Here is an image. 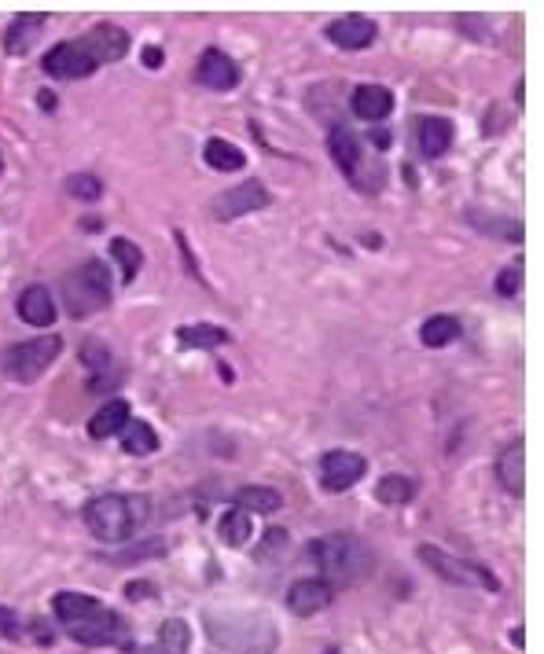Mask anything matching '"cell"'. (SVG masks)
Returning a JSON list of instances; mask_svg holds the SVG:
<instances>
[{
	"instance_id": "obj_19",
	"label": "cell",
	"mask_w": 544,
	"mask_h": 654,
	"mask_svg": "<svg viewBox=\"0 0 544 654\" xmlns=\"http://www.w3.org/2000/svg\"><path fill=\"white\" fill-rule=\"evenodd\" d=\"M19 316H23L30 327H52L56 324V302H52V294H48V287H41V283H34V287H26L23 294H19Z\"/></svg>"
},
{
	"instance_id": "obj_13",
	"label": "cell",
	"mask_w": 544,
	"mask_h": 654,
	"mask_svg": "<svg viewBox=\"0 0 544 654\" xmlns=\"http://www.w3.org/2000/svg\"><path fill=\"white\" fill-rule=\"evenodd\" d=\"M195 78H199V85H206V89L232 92L239 85V67L225 56V52H221V48H206L203 56H199Z\"/></svg>"
},
{
	"instance_id": "obj_15",
	"label": "cell",
	"mask_w": 544,
	"mask_h": 654,
	"mask_svg": "<svg viewBox=\"0 0 544 654\" xmlns=\"http://www.w3.org/2000/svg\"><path fill=\"white\" fill-rule=\"evenodd\" d=\"M497 478H500V485L508 489L511 497H522V493H526V441H522V438H515L508 449L500 452Z\"/></svg>"
},
{
	"instance_id": "obj_8",
	"label": "cell",
	"mask_w": 544,
	"mask_h": 654,
	"mask_svg": "<svg viewBox=\"0 0 544 654\" xmlns=\"http://www.w3.org/2000/svg\"><path fill=\"white\" fill-rule=\"evenodd\" d=\"M272 203L269 188L261 181H247V184H236V188H228L214 199V221H236V217H247L254 210H265Z\"/></svg>"
},
{
	"instance_id": "obj_12",
	"label": "cell",
	"mask_w": 544,
	"mask_h": 654,
	"mask_svg": "<svg viewBox=\"0 0 544 654\" xmlns=\"http://www.w3.org/2000/svg\"><path fill=\"white\" fill-rule=\"evenodd\" d=\"M331 599H335V592H331V585L324 577H302V581H295V585L287 588V607L298 618H313L320 610H328Z\"/></svg>"
},
{
	"instance_id": "obj_35",
	"label": "cell",
	"mask_w": 544,
	"mask_h": 654,
	"mask_svg": "<svg viewBox=\"0 0 544 654\" xmlns=\"http://www.w3.org/2000/svg\"><path fill=\"white\" fill-rule=\"evenodd\" d=\"M37 100H41V107H45V111H52V107H56V96H52V92H41Z\"/></svg>"
},
{
	"instance_id": "obj_34",
	"label": "cell",
	"mask_w": 544,
	"mask_h": 654,
	"mask_svg": "<svg viewBox=\"0 0 544 654\" xmlns=\"http://www.w3.org/2000/svg\"><path fill=\"white\" fill-rule=\"evenodd\" d=\"M140 59H144V67H162V59L166 56H162V48H144V56Z\"/></svg>"
},
{
	"instance_id": "obj_22",
	"label": "cell",
	"mask_w": 544,
	"mask_h": 654,
	"mask_svg": "<svg viewBox=\"0 0 544 654\" xmlns=\"http://www.w3.org/2000/svg\"><path fill=\"white\" fill-rule=\"evenodd\" d=\"M203 158H206V166H210V170H221V173H236V170L247 166V155H243L232 140H221V136L206 140Z\"/></svg>"
},
{
	"instance_id": "obj_2",
	"label": "cell",
	"mask_w": 544,
	"mask_h": 654,
	"mask_svg": "<svg viewBox=\"0 0 544 654\" xmlns=\"http://www.w3.org/2000/svg\"><path fill=\"white\" fill-rule=\"evenodd\" d=\"M313 555V563L324 570L328 577V585H353V581H361L368 577V570L375 566V555L372 548L361 541V537H353V533H324L313 541L309 548Z\"/></svg>"
},
{
	"instance_id": "obj_6",
	"label": "cell",
	"mask_w": 544,
	"mask_h": 654,
	"mask_svg": "<svg viewBox=\"0 0 544 654\" xmlns=\"http://www.w3.org/2000/svg\"><path fill=\"white\" fill-rule=\"evenodd\" d=\"M59 350H63L59 335H37L30 342H19V346L4 353V375L15 379V383H37L56 364Z\"/></svg>"
},
{
	"instance_id": "obj_36",
	"label": "cell",
	"mask_w": 544,
	"mask_h": 654,
	"mask_svg": "<svg viewBox=\"0 0 544 654\" xmlns=\"http://www.w3.org/2000/svg\"><path fill=\"white\" fill-rule=\"evenodd\" d=\"M0 173H4V158H0Z\"/></svg>"
},
{
	"instance_id": "obj_4",
	"label": "cell",
	"mask_w": 544,
	"mask_h": 654,
	"mask_svg": "<svg viewBox=\"0 0 544 654\" xmlns=\"http://www.w3.org/2000/svg\"><path fill=\"white\" fill-rule=\"evenodd\" d=\"M206 625H210L214 643L236 654H272L276 643H280V636H276L265 614H217V618L210 614Z\"/></svg>"
},
{
	"instance_id": "obj_16",
	"label": "cell",
	"mask_w": 544,
	"mask_h": 654,
	"mask_svg": "<svg viewBox=\"0 0 544 654\" xmlns=\"http://www.w3.org/2000/svg\"><path fill=\"white\" fill-rule=\"evenodd\" d=\"M48 23L45 12H19L8 26V34H4V52L8 56H26L30 48H34L37 34H41V26Z\"/></svg>"
},
{
	"instance_id": "obj_5",
	"label": "cell",
	"mask_w": 544,
	"mask_h": 654,
	"mask_svg": "<svg viewBox=\"0 0 544 654\" xmlns=\"http://www.w3.org/2000/svg\"><path fill=\"white\" fill-rule=\"evenodd\" d=\"M63 298H67V313L74 320L92 316L111 305V276L103 261H85L81 269H74L63 280Z\"/></svg>"
},
{
	"instance_id": "obj_28",
	"label": "cell",
	"mask_w": 544,
	"mask_h": 654,
	"mask_svg": "<svg viewBox=\"0 0 544 654\" xmlns=\"http://www.w3.org/2000/svg\"><path fill=\"white\" fill-rule=\"evenodd\" d=\"M217 533H221V541H228V544H247L250 541V533H254V526H250V515L243 508H232V511H225L221 515V522H217Z\"/></svg>"
},
{
	"instance_id": "obj_11",
	"label": "cell",
	"mask_w": 544,
	"mask_h": 654,
	"mask_svg": "<svg viewBox=\"0 0 544 654\" xmlns=\"http://www.w3.org/2000/svg\"><path fill=\"white\" fill-rule=\"evenodd\" d=\"M78 41L85 45V52L92 56L96 67H100V63H118V59H125V52H129V34L114 23L92 26L89 34L78 37Z\"/></svg>"
},
{
	"instance_id": "obj_3",
	"label": "cell",
	"mask_w": 544,
	"mask_h": 654,
	"mask_svg": "<svg viewBox=\"0 0 544 654\" xmlns=\"http://www.w3.org/2000/svg\"><path fill=\"white\" fill-rule=\"evenodd\" d=\"M148 519V500L144 497H125V493H107L96 497L85 508V526L96 541L125 544Z\"/></svg>"
},
{
	"instance_id": "obj_7",
	"label": "cell",
	"mask_w": 544,
	"mask_h": 654,
	"mask_svg": "<svg viewBox=\"0 0 544 654\" xmlns=\"http://www.w3.org/2000/svg\"><path fill=\"white\" fill-rule=\"evenodd\" d=\"M416 555H420L423 563L431 566L442 581H453V585H464V588H482V592H497L500 588V581L489 574L486 566L471 563V559H460V555L445 552L438 544H420Z\"/></svg>"
},
{
	"instance_id": "obj_1",
	"label": "cell",
	"mask_w": 544,
	"mask_h": 654,
	"mask_svg": "<svg viewBox=\"0 0 544 654\" xmlns=\"http://www.w3.org/2000/svg\"><path fill=\"white\" fill-rule=\"evenodd\" d=\"M56 618L67 625V632L85 647H114L125 640V621L111 607H103L100 599L85 596V592H59L52 599Z\"/></svg>"
},
{
	"instance_id": "obj_9",
	"label": "cell",
	"mask_w": 544,
	"mask_h": 654,
	"mask_svg": "<svg viewBox=\"0 0 544 654\" xmlns=\"http://www.w3.org/2000/svg\"><path fill=\"white\" fill-rule=\"evenodd\" d=\"M364 471H368V460L350 449L324 452V460H320V478H324V489H331V493L353 489L364 478Z\"/></svg>"
},
{
	"instance_id": "obj_23",
	"label": "cell",
	"mask_w": 544,
	"mask_h": 654,
	"mask_svg": "<svg viewBox=\"0 0 544 654\" xmlns=\"http://www.w3.org/2000/svg\"><path fill=\"white\" fill-rule=\"evenodd\" d=\"M129 419H133V416H129V405L114 397V401H107V405H103L100 412L89 419V434H92V438H111V434H122V427L129 423Z\"/></svg>"
},
{
	"instance_id": "obj_18",
	"label": "cell",
	"mask_w": 544,
	"mask_h": 654,
	"mask_svg": "<svg viewBox=\"0 0 544 654\" xmlns=\"http://www.w3.org/2000/svg\"><path fill=\"white\" fill-rule=\"evenodd\" d=\"M328 151L331 158H335V166H339L346 177H350L353 184H357V177H361V144H357V136L346 129V125H335L328 136Z\"/></svg>"
},
{
	"instance_id": "obj_14",
	"label": "cell",
	"mask_w": 544,
	"mask_h": 654,
	"mask_svg": "<svg viewBox=\"0 0 544 654\" xmlns=\"http://www.w3.org/2000/svg\"><path fill=\"white\" fill-rule=\"evenodd\" d=\"M328 41L335 48H346V52H361V48H368L375 41V23L372 19H364V15H342V19H335V23H328Z\"/></svg>"
},
{
	"instance_id": "obj_33",
	"label": "cell",
	"mask_w": 544,
	"mask_h": 654,
	"mask_svg": "<svg viewBox=\"0 0 544 654\" xmlns=\"http://www.w3.org/2000/svg\"><path fill=\"white\" fill-rule=\"evenodd\" d=\"M522 287V261H515L511 269H504L500 272V280H497V294H504V298H511V294L519 291Z\"/></svg>"
},
{
	"instance_id": "obj_26",
	"label": "cell",
	"mask_w": 544,
	"mask_h": 654,
	"mask_svg": "<svg viewBox=\"0 0 544 654\" xmlns=\"http://www.w3.org/2000/svg\"><path fill=\"white\" fill-rule=\"evenodd\" d=\"M122 445L129 456H148V452L159 449V434H155L151 423H144V419H129L122 427Z\"/></svg>"
},
{
	"instance_id": "obj_20",
	"label": "cell",
	"mask_w": 544,
	"mask_h": 654,
	"mask_svg": "<svg viewBox=\"0 0 544 654\" xmlns=\"http://www.w3.org/2000/svg\"><path fill=\"white\" fill-rule=\"evenodd\" d=\"M416 140H420L423 158H442L445 151H449V144H453V122H449V118H438V114L420 118Z\"/></svg>"
},
{
	"instance_id": "obj_17",
	"label": "cell",
	"mask_w": 544,
	"mask_h": 654,
	"mask_svg": "<svg viewBox=\"0 0 544 654\" xmlns=\"http://www.w3.org/2000/svg\"><path fill=\"white\" fill-rule=\"evenodd\" d=\"M350 107L361 122H383L386 114L394 111V92L383 85H361V89H353Z\"/></svg>"
},
{
	"instance_id": "obj_27",
	"label": "cell",
	"mask_w": 544,
	"mask_h": 654,
	"mask_svg": "<svg viewBox=\"0 0 544 654\" xmlns=\"http://www.w3.org/2000/svg\"><path fill=\"white\" fill-rule=\"evenodd\" d=\"M280 493L269 489V485H247V489H239L236 493V508L243 511H258V515H272V511H280Z\"/></svg>"
},
{
	"instance_id": "obj_10",
	"label": "cell",
	"mask_w": 544,
	"mask_h": 654,
	"mask_svg": "<svg viewBox=\"0 0 544 654\" xmlns=\"http://www.w3.org/2000/svg\"><path fill=\"white\" fill-rule=\"evenodd\" d=\"M96 63L92 56L85 52L81 41H63V45L48 48L45 52V74L48 78H59V81H78V78H89Z\"/></svg>"
},
{
	"instance_id": "obj_31",
	"label": "cell",
	"mask_w": 544,
	"mask_h": 654,
	"mask_svg": "<svg viewBox=\"0 0 544 654\" xmlns=\"http://www.w3.org/2000/svg\"><path fill=\"white\" fill-rule=\"evenodd\" d=\"M67 192L74 195V199L92 203V199H100V195H103V181H100V177H92V173H70Z\"/></svg>"
},
{
	"instance_id": "obj_21",
	"label": "cell",
	"mask_w": 544,
	"mask_h": 654,
	"mask_svg": "<svg viewBox=\"0 0 544 654\" xmlns=\"http://www.w3.org/2000/svg\"><path fill=\"white\" fill-rule=\"evenodd\" d=\"M232 339L225 327L217 324H184L177 327V342L184 350H214V346H225Z\"/></svg>"
},
{
	"instance_id": "obj_24",
	"label": "cell",
	"mask_w": 544,
	"mask_h": 654,
	"mask_svg": "<svg viewBox=\"0 0 544 654\" xmlns=\"http://www.w3.org/2000/svg\"><path fill=\"white\" fill-rule=\"evenodd\" d=\"M416 497V482L408 474H383L379 485H375V500L379 504H390V508H401L408 500Z\"/></svg>"
},
{
	"instance_id": "obj_32",
	"label": "cell",
	"mask_w": 544,
	"mask_h": 654,
	"mask_svg": "<svg viewBox=\"0 0 544 654\" xmlns=\"http://www.w3.org/2000/svg\"><path fill=\"white\" fill-rule=\"evenodd\" d=\"M81 361H85V368L89 372H103V368H111V350L107 346H100V342H85V350H81Z\"/></svg>"
},
{
	"instance_id": "obj_30",
	"label": "cell",
	"mask_w": 544,
	"mask_h": 654,
	"mask_svg": "<svg viewBox=\"0 0 544 654\" xmlns=\"http://www.w3.org/2000/svg\"><path fill=\"white\" fill-rule=\"evenodd\" d=\"M111 254H114V261L122 265V280L133 283L136 276H140V269H144V254H140V247H136L133 239L118 236L111 243Z\"/></svg>"
},
{
	"instance_id": "obj_29",
	"label": "cell",
	"mask_w": 544,
	"mask_h": 654,
	"mask_svg": "<svg viewBox=\"0 0 544 654\" xmlns=\"http://www.w3.org/2000/svg\"><path fill=\"white\" fill-rule=\"evenodd\" d=\"M188 647H192V632H188V625H184L181 618L162 621L159 654H188Z\"/></svg>"
},
{
	"instance_id": "obj_25",
	"label": "cell",
	"mask_w": 544,
	"mask_h": 654,
	"mask_svg": "<svg viewBox=\"0 0 544 654\" xmlns=\"http://www.w3.org/2000/svg\"><path fill=\"white\" fill-rule=\"evenodd\" d=\"M456 339H460V320H453V316H431V320H423L420 327L423 346L442 350V346H453Z\"/></svg>"
}]
</instances>
